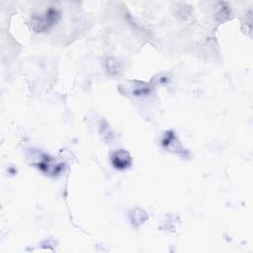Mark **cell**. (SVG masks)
I'll use <instances>...</instances> for the list:
<instances>
[{"label":"cell","instance_id":"1","mask_svg":"<svg viewBox=\"0 0 253 253\" xmlns=\"http://www.w3.org/2000/svg\"><path fill=\"white\" fill-rule=\"evenodd\" d=\"M59 18V13L56 9L50 7L43 14L34 16L32 19V26L37 33H42L47 31L50 27L56 23Z\"/></svg>","mask_w":253,"mask_h":253},{"label":"cell","instance_id":"2","mask_svg":"<svg viewBox=\"0 0 253 253\" xmlns=\"http://www.w3.org/2000/svg\"><path fill=\"white\" fill-rule=\"evenodd\" d=\"M111 161H112V164L114 165L115 168L122 170V169L127 168L130 165L131 157H130L129 153L126 150L120 149V150L115 151L112 154Z\"/></svg>","mask_w":253,"mask_h":253}]
</instances>
